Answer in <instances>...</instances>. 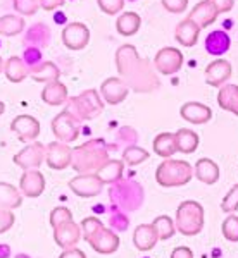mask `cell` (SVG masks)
Here are the masks:
<instances>
[{
    "mask_svg": "<svg viewBox=\"0 0 238 258\" xmlns=\"http://www.w3.org/2000/svg\"><path fill=\"white\" fill-rule=\"evenodd\" d=\"M24 62L28 64V68L33 69L36 66L41 64V52L36 47H28L24 50Z\"/></svg>",
    "mask_w": 238,
    "mask_h": 258,
    "instance_id": "42",
    "label": "cell"
},
{
    "mask_svg": "<svg viewBox=\"0 0 238 258\" xmlns=\"http://www.w3.org/2000/svg\"><path fill=\"white\" fill-rule=\"evenodd\" d=\"M159 241V234L152 224H141L133 232V243L140 251H150Z\"/></svg>",
    "mask_w": 238,
    "mask_h": 258,
    "instance_id": "21",
    "label": "cell"
},
{
    "mask_svg": "<svg viewBox=\"0 0 238 258\" xmlns=\"http://www.w3.org/2000/svg\"><path fill=\"white\" fill-rule=\"evenodd\" d=\"M66 0H40V7L43 11H56L64 6Z\"/></svg>",
    "mask_w": 238,
    "mask_h": 258,
    "instance_id": "47",
    "label": "cell"
},
{
    "mask_svg": "<svg viewBox=\"0 0 238 258\" xmlns=\"http://www.w3.org/2000/svg\"><path fill=\"white\" fill-rule=\"evenodd\" d=\"M81 227L78 224H74L73 220L66 224H61L59 227L54 229V239H56L57 246L68 249L74 248L78 244V241L81 239Z\"/></svg>",
    "mask_w": 238,
    "mask_h": 258,
    "instance_id": "16",
    "label": "cell"
},
{
    "mask_svg": "<svg viewBox=\"0 0 238 258\" xmlns=\"http://www.w3.org/2000/svg\"><path fill=\"white\" fill-rule=\"evenodd\" d=\"M19 188L23 191V195H26L28 198H36L43 193L45 189V177L40 170H24V174L21 176Z\"/></svg>",
    "mask_w": 238,
    "mask_h": 258,
    "instance_id": "17",
    "label": "cell"
},
{
    "mask_svg": "<svg viewBox=\"0 0 238 258\" xmlns=\"http://www.w3.org/2000/svg\"><path fill=\"white\" fill-rule=\"evenodd\" d=\"M218 16H219V12L214 7V4L209 2V0H202V2H199L197 6L192 9L188 19L194 21L195 24H199L200 30H204V28L211 26V24L218 19Z\"/></svg>",
    "mask_w": 238,
    "mask_h": 258,
    "instance_id": "19",
    "label": "cell"
},
{
    "mask_svg": "<svg viewBox=\"0 0 238 258\" xmlns=\"http://www.w3.org/2000/svg\"><path fill=\"white\" fill-rule=\"evenodd\" d=\"M200 28L192 19H185L176 26V41L181 47H194L199 40Z\"/></svg>",
    "mask_w": 238,
    "mask_h": 258,
    "instance_id": "22",
    "label": "cell"
},
{
    "mask_svg": "<svg viewBox=\"0 0 238 258\" xmlns=\"http://www.w3.org/2000/svg\"><path fill=\"white\" fill-rule=\"evenodd\" d=\"M152 226L156 227L159 239H162V241L173 238L174 232H176V224H174L173 219L168 217V215H161V217H157L152 222Z\"/></svg>",
    "mask_w": 238,
    "mask_h": 258,
    "instance_id": "35",
    "label": "cell"
},
{
    "mask_svg": "<svg viewBox=\"0 0 238 258\" xmlns=\"http://www.w3.org/2000/svg\"><path fill=\"white\" fill-rule=\"evenodd\" d=\"M97 2H99L100 11L109 16L118 14L119 11H123V6H124V0H97Z\"/></svg>",
    "mask_w": 238,
    "mask_h": 258,
    "instance_id": "41",
    "label": "cell"
},
{
    "mask_svg": "<svg viewBox=\"0 0 238 258\" xmlns=\"http://www.w3.org/2000/svg\"><path fill=\"white\" fill-rule=\"evenodd\" d=\"M23 205V197L9 182H0V209L14 210Z\"/></svg>",
    "mask_w": 238,
    "mask_h": 258,
    "instance_id": "29",
    "label": "cell"
},
{
    "mask_svg": "<svg viewBox=\"0 0 238 258\" xmlns=\"http://www.w3.org/2000/svg\"><path fill=\"white\" fill-rule=\"evenodd\" d=\"M218 105L223 110H228L231 114L238 115V86L226 85L218 93Z\"/></svg>",
    "mask_w": 238,
    "mask_h": 258,
    "instance_id": "30",
    "label": "cell"
},
{
    "mask_svg": "<svg viewBox=\"0 0 238 258\" xmlns=\"http://www.w3.org/2000/svg\"><path fill=\"white\" fill-rule=\"evenodd\" d=\"M176 135V143H178V152L181 153H194L199 148V135L190 129H179L174 133Z\"/></svg>",
    "mask_w": 238,
    "mask_h": 258,
    "instance_id": "33",
    "label": "cell"
},
{
    "mask_svg": "<svg viewBox=\"0 0 238 258\" xmlns=\"http://www.w3.org/2000/svg\"><path fill=\"white\" fill-rule=\"evenodd\" d=\"M111 224L114 227H118V229H126L128 219L123 217V214H118V215H114V217H111Z\"/></svg>",
    "mask_w": 238,
    "mask_h": 258,
    "instance_id": "50",
    "label": "cell"
},
{
    "mask_svg": "<svg viewBox=\"0 0 238 258\" xmlns=\"http://www.w3.org/2000/svg\"><path fill=\"white\" fill-rule=\"evenodd\" d=\"M85 241L100 255H111V253H114L119 248L118 234L112 232L111 229H107L104 224L95 229L90 236H86Z\"/></svg>",
    "mask_w": 238,
    "mask_h": 258,
    "instance_id": "8",
    "label": "cell"
},
{
    "mask_svg": "<svg viewBox=\"0 0 238 258\" xmlns=\"http://www.w3.org/2000/svg\"><path fill=\"white\" fill-rule=\"evenodd\" d=\"M47 160L49 167L54 170H62L71 165L73 160V148L68 143H62V141H54L47 147Z\"/></svg>",
    "mask_w": 238,
    "mask_h": 258,
    "instance_id": "12",
    "label": "cell"
},
{
    "mask_svg": "<svg viewBox=\"0 0 238 258\" xmlns=\"http://www.w3.org/2000/svg\"><path fill=\"white\" fill-rule=\"evenodd\" d=\"M24 30V19L19 16L7 14L0 18V35L4 36H16Z\"/></svg>",
    "mask_w": 238,
    "mask_h": 258,
    "instance_id": "34",
    "label": "cell"
},
{
    "mask_svg": "<svg viewBox=\"0 0 238 258\" xmlns=\"http://www.w3.org/2000/svg\"><path fill=\"white\" fill-rule=\"evenodd\" d=\"M4 110H6V105H4V102H0V115L4 114Z\"/></svg>",
    "mask_w": 238,
    "mask_h": 258,
    "instance_id": "51",
    "label": "cell"
},
{
    "mask_svg": "<svg viewBox=\"0 0 238 258\" xmlns=\"http://www.w3.org/2000/svg\"><path fill=\"white\" fill-rule=\"evenodd\" d=\"M154 66L161 74L164 76H171L176 74L183 66V53L181 50L173 47H164L157 52L156 59H154Z\"/></svg>",
    "mask_w": 238,
    "mask_h": 258,
    "instance_id": "9",
    "label": "cell"
},
{
    "mask_svg": "<svg viewBox=\"0 0 238 258\" xmlns=\"http://www.w3.org/2000/svg\"><path fill=\"white\" fill-rule=\"evenodd\" d=\"M4 71H6V76L11 83H21L31 74V69L28 68V64L24 62V59H21L18 55L11 57V59L6 62Z\"/></svg>",
    "mask_w": 238,
    "mask_h": 258,
    "instance_id": "25",
    "label": "cell"
},
{
    "mask_svg": "<svg viewBox=\"0 0 238 258\" xmlns=\"http://www.w3.org/2000/svg\"><path fill=\"white\" fill-rule=\"evenodd\" d=\"M209 2L214 4V7L218 9L219 14H223V12H229L233 9V6H235V0H209Z\"/></svg>",
    "mask_w": 238,
    "mask_h": 258,
    "instance_id": "46",
    "label": "cell"
},
{
    "mask_svg": "<svg viewBox=\"0 0 238 258\" xmlns=\"http://www.w3.org/2000/svg\"><path fill=\"white\" fill-rule=\"evenodd\" d=\"M14 9L23 16H33L40 9V0H14Z\"/></svg>",
    "mask_w": 238,
    "mask_h": 258,
    "instance_id": "39",
    "label": "cell"
},
{
    "mask_svg": "<svg viewBox=\"0 0 238 258\" xmlns=\"http://www.w3.org/2000/svg\"><path fill=\"white\" fill-rule=\"evenodd\" d=\"M102 226V222H100L99 219H95V217H86V219H83V222H81V231H83V238H86V236H90L91 232L95 231L97 227Z\"/></svg>",
    "mask_w": 238,
    "mask_h": 258,
    "instance_id": "45",
    "label": "cell"
},
{
    "mask_svg": "<svg viewBox=\"0 0 238 258\" xmlns=\"http://www.w3.org/2000/svg\"><path fill=\"white\" fill-rule=\"evenodd\" d=\"M128 91L129 86L121 78H109L100 86V95L111 105H118V103L123 102L128 97Z\"/></svg>",
    "mask_w": 238,
    "mask_h": 258,
    "instance_id": "15",
    "label": "cell"
},
{
    "mask_svg": "<svg viewBox=\"0 0 238 258\" xmlns=\"http://www.w3.org/2000/svg\"><path fill=\"white\" fill-rule=\"evenodd\" d=\"M162 6H164L166 11L173 12V14H179V12L186 9L188 0H162Z\"/></svg>",
    "mask_w": 238,
    "mask_h": 258,
    "instance_id": "44",
    "label": "cell"
},
{
    "mask_svg": "<svg viewBox=\"0 0 238 258\" xmlns=\"http://www.w3.org/2000/svg\"><path fill=\"white\" fill-rule=\"evenodd\" d=\"M30 76L33 78L35 81L38 83H52V81H59V76H61V71L57 68L54 62H41L40 66L31 69V74Z\"/></svg>",
    "mask_w": 238,
    "mask_h": 258,
    "instance_id": "32",
    "label": "cell"
},
{
    "mask_svg": "<svg viewBox=\"0 0 238 258\" xmlns=\"http://www.w3.org/2000/svg\"><path fill=\"white\" fill-rule=\"evenodd\" d=\"M69 220H73V214H71V210L66 209V207H57V209H54L52 214H50V226L54 229L59 227L61 224L69 222Z\"/></svg>",
    "mask_w": 238,
    "mask_h": 258,
    "instance_id": "38",
    "label": "cell"
},
{
    "mask_svg": "<svg viewBox=\"0 0 238 258\" xmlns=\"http://www.w3.org/2000/svg\"><path fill=\"white\" fill-rule=\"evenodd\" d=\"M141 19L136 12H123L116 21V30L123 36H131L140 30Z\"/></svg>",
    "mask_w": 238,
    "mask_h": 258,
    "instance_id": "31",
    "label": "cell"
},
{
    "mask_svg": "<svg viewBox=\"0 0 238 258\" xmlns=\"http://www.w3.org/2000/svg\"><path fill=\"white\" fill-rule=\"evenodd\" d=\"M195 177L202 181L204 184H216L219 179V167L214 160L211 159H200L195 164Z\"/></svg>",
    "mask_w": 238,
    "mask_h": 258,
    "instance_id": "23",
    "label": "cell"
},
{
    "mask_svg": "<svg viewBox=\"0 0 238 258\" xmlns=\"http://www.w3.org/2000/svg\"><path fill=\"white\" fill-rule=\"evenodd\" d=\"M14 212L12 210H6V209H0V234L7 232L9 229L14 226Z\"/></svg>",
    "mask_w": 238,
    "mask_h": 258,
    "instance_id": "43",
    "label": "cell"
},
{
    "mask_svg": "<svg viewBox=\"0 0 238 258\" xmlns=\"http://www.w3.org/2000/svg\"><path fill=\"white\" fill-rule=\"evenodd\" d=\"M6 68V66H4V60H2V57H0V73H2V69Z\"/></svg>",
    "mask_w": 238,
    "mask_h": 258,
    "instance_id": "52",
    "label": "cell"
},
{
    "mask_svg": "<svg viewBox=\"0 0 238 258\" xmlns=\"http://www.w3.org/2000/svg\"><path fill=\"white\" fill-rule=\"evenodd\" d=\"M123 170H124L123 160H109L95 174H97L104 184H116V182H119L121 177H123Z\"/></svg>",
    "mask_w": 238,
    "mask_h": 258,
    "instance_id": "27",
    "label": "cell"
},
{
    "mask_svg": "<svg viewBox=\"0 0 238 258\" xmlns=\"http://www.w3.org/2000/svg\"><path fill=\"white\" fill-rule=\"evenodd\" d=\"M141 188L136 182H116L114 188H111V198L114 203L126 210H133L141 203Z\"/></svg>",
    "mask_w": 238,
    "mask_h": 258,
    "instance_id": "6",
    "label": "cell"
},
{
    "mask_svg": "<svg viewBox=\"0 0 238 258\" xmlns=\"http://www.w3.org/2000/svg\"><path fill=\"white\" fill-rule=\"evenodd\" d=\"M11 129L23 143H31L40 135V122L31 115H18L11 124Z\"/></svg>",
    "mask_w": 238,
    "mask_h": 258,
    "instance_id": "14",
    "label": "cell"
},
{
    "mask_svg": "<svg viewBox=\"0 0 238 258\" xmlns=\"http://www.w3.org/2000/svg\"><path fill=\"white\" fill-rule=\"evenodd\" d=\"M221 209H223V212H228V214H233V212L238 210V184H235L228 191V195L221 202Z\"/></svg>",
    "mask_w": 238,
    "mask_h": 258,
    "instance_id": "40",
    "label": "cell"
},
{
    "mask_svg": "<svg viewBox=\"0 0 238 258\" xmlns=\"http://www.w3.org/2000/svg\"><path fill=\"white\" fill-rule=\"evenodd\" d=\"M116 66L123 80L131 90L138 93L159 88V78L149 60L141 59L133 45H123L116 52Z\"/></svg>",
    "mask_w": 238,
    "mask_h": 258,
    "instance_id": "1",
    "label": "cell"
},
{
    "mask_svg": "<svg viewBox=\"0 0 238 258\" xmlns=\"http://www.w3.org/2000/svg\"><path fill=\"white\" fill-rule=\"evenodd\" d=\"M66 112H69L74 119L83 122V120L95 119L97 115L102 114L104 110V102L99 97V91L95 90H86L78 97H73L68 100L66 105Z\"/></svg>",
    "mask_w": 238,
    "mask_h": 258,
    "instance_id": "4",
    "label": "cell"
},
{
    "mask_svg": "<svg viewBox=\"0 0 238 258\" xmlns=\"http://www.w3.org/2000/svg\"><path fill=\"white\" fill-rule=\"evenodd\" d=\"M179 114H181L183 119L192 124H206L212 119V110L207 105L199 102H186L185 105H181Z\"/></svg>",
    "mask_w": 238,
    "mask_h": 258,
    "instance_id": "20",
    "label": "cell"
},
{
    "mask_svg": "<svg viewBox=\"0 0 238 258\" xmlns=\"http://www.w3.org/2000/svg\"><path fill=\"white\" fill-rule=\"evenodd\" d=\"M171 258H194V251L188 246H178L173 249Z\"/></svg>",
    "mask_w": 238,
    "mask_h": 258,
    "instance_id": "48",
    "label": "cell"
},
{
    "mask_svg": "<svg viewBox=\"0 0 238 258\" xmlns=\"http://www.w3.org/2000/svg\"><path fill=\"white\" fill-rule=\"evenodd\" d=\"M45 157H47V147H43L41 143H30L19 153H16L14 164L24 170L38 169L41 162L45 160Z\"/></svg>",
    "mask_w": 238,
    "mask_h": 258,
    "instance_id": "10",
    "label": "cell"
},
{
    "mask_svg": "<svg viewBox=\"0 0 238 258\" xmlns=\"http://www.w3.org/2000/svg\"><path fill=\"white\" fill-rule=\"evenodd\" d=\"M229 47H231V40H229L228 33L224 31H212L207 35L206 38V50L207 53H211V55H223V53H226Z\"/></svg>",
    "mask_w": 238,
    "mask_h": 258,
    "instance_id": "24",
    "label": "cell"
},
{
    "mask_svg": "<svg viewBox=\"0 0 238 258\" xmlns=\"http://www.w3.org/2000/svg\"><path fill=\"white\" fill-rule=\"evenodd\" d=\"M176 231L183 236H195L204 227V209L199 202L186 200L176 210Z\"/></svg>",
    "mask_w": 238,
    "mask_h": 258,
    "instance_id": "5",
    "label": "cell"
},
{
    "mask_svg": "<svg viewBox=\"0 0 238 258\" xmlns=\"http://www.w3.org/2000/svg\"><path fill=\"white\" fill-rule=\"evenodd\" d=\"M221 231H223V236L228 241L236 243L238 241V217L236 215H229L223 222V226H221Z\"/></svg>",
    "mask_w": 238,
    "mask_h": 258,
    "instance_id": "37",
    "label": "cell"
},
{
    "mask_svg": "<svg viewBox=\"0 0 238 258\" xmlns=\"http://www.w3.org/2000/svg\"><path fill=\"white\" fill-rule=\"evenodd\" d=\"M69 188L74 195L81 198H91L97 197V195L102 191L104 182L100 181L99 176L95 172L90 174H79V176L73 177L69 181Z\"/></svg>",
    "mask_w": 238,
    "mask_h": 258,
    "instance_id": "11",
    "label": "cell"
},
{
    "mask_svg": "<svg viewBox=\"0 0 238 258\" xmlns=\"http://www.w3.org/2000/svg\"><path fill=\"white\" fill-rule=\"evenodd\" d=\"M194 174L195 170L188 162L166 159L156 170V181L162 188H174V186L188 184Z\"/></svg>",
    "mask_w": 238,
    "mask_h": 258,
    "instance_id": "3",
    "label": "cell"
},
{
    "mask_svg": "<svg viewBox=\"0 0 238 258\" xmlns=\"http://www.w3.org/2000/svg\"><path fill=\"white\" fill-rule=\"evenodd\" d=\"M149 159V152L140 147H128L123 152V162L128 165H138Z\"/></svg>",
    "mask_w": 238,
    "mask_h": 258,
    "instance_id": "36",
    "label": "cell"
},
{
    "mask_svg": "<svg viewBox=\"0 0 238 258\" xmlns=\"http://www.w3.org/2000/svg\"><path fill=\"white\" fill-rule=\"evenodd\" d=\"M41 100L49 105H62L68 102V88L61 81H52L41 91Z\"/></svg>",
    "mask_w": 238,
    "mask_h": 258,
    "instance_id": "26",
    "label": "cell"
},
{
    "mask_svg": "<svg viewBox=\"0 0 238 258\" xmlns=\"http://www.w3.org/2000/svg\"><path fill=\"white\" fill-rule=\"evenodd\" d=\"M90 41V30L83 23H71L62 31V43L69 50H81Z\"/></svg>",
    "mask_w": 238,
    "mask_h": 258,
    "instance_id": "13",
    "label": "cell"
},
{
    "mask_svg": "<svg viewBox=\"0 0 238 258\" xmlns=\"http://www.w3.org/2000/svg\"><path fill=\"white\" fill-rule=\"evenodd\" d=\"M109 152L102 140H91L73 148V160L71 167L79 174L97 172L106 162H109Z\"/></svg>",
    "mask_w": 238,
    "mask_h": 258,
    "instance_id": "2",
    "label": "cell"
},
{
    "mask_svg": "<svg viewBox=\"0 0 238 258\" xmlns=\"http://www.w3.org/2000/svg\"><path fill=\"white\" fill-rule=\"evenodd\" d=\"M229 76H231V64L228 60H214L206 68V83L214 88L223 86V83H226Z\"/></svg>",
    "mask_w": 238,
    "mask_h": 258,
    "instance_id": "18",
    "label": "cell"
},
{
    "mask_svg": "<svg viewBox=\"0 0 238 258\" xmlns=\"http://www.w3.org/2000/svg\"><path fill=\"white\" fill-rule=\"evenodd\" d=\"M79 120H76L69 112L62 110L57 114L52 120V133L57 138V141L62 143H73L79 136Z\"/></svg>",
    "mask_w": 238,
    "mask_h": 258,
    "instance_id": "7",
    "label": "cell"
},
{
    "mask_svg": "<svg viewBox=\"0 0 238 258\" xmlns=\"http://www.w3.org/2000/svg\"><path fill=\"white\" fill-rule=\"evenodd\" d=\"M154 152L162 159H169L178 152L176 135L174 133H161L154 140Z\"/></svg>",
    "mask_w": 238,
    "mask_h": 258,
    "instance_id": "28",
    "label": "cell"
},
{
    "mask_svg": "<svg viewBox=\"0 0 238 258\" xmlns=\"http://www.w3.org/2000/svg\"><path fill=\"white\" fill-rule=\"evenodd\" d=\"M59 258H86V255L78 248H68L61 253Z\"/></svg>",
    "mask_w": 238,
    "mask_h": 258,
    "instance_id": "49",
    "label": "cell"
}]
</instances>
